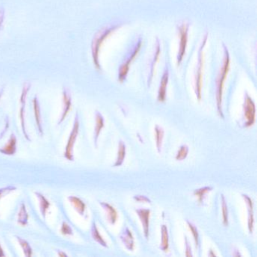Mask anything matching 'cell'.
<instances>
[{
  "label": "cell",
  "instance_id": "19",
  "mask_svg": "<svg viewBox=\"0 0 257 257\" xmlns=\"http://www.w3.org/2000/svg\"><path fill=\"white\" fill-rule=\"evenodd\" d=\"M126 156V146L125 144L122 141H120L118 143V153H117V158L115 159V164L113 167H120L124 162Z\"/></svg>",
  "mask_w": 257,
  "mask_h": 257
},
{
  "label": "cell",
  "instance_id": "33",
  "mask_svg": "<svg viewBox=\"0 0 257 257\" xmlns=\"http://www.w3.org/2000/svg\"><path fill=\"white\" fill-rule=\"evenodd\" d=\"M134 199L135 201H139V202L151 203V200L145 195H135V196H134Z\"/></svg>",
  "mask_w": 257,
  "mask_h": 257
},
{
  "label": "cell",
  "instance_id": "36",
  "mask_svg": "<svg viewBox=\"0 0 257 257\" xmlns=\"http://www.w3.org/2000/svg\"><path fill=\"white\" fill-rule=\"evenodd\" d=\"M0 256H5V253H4V249H3L1 244H0Z\"/></svg>",
  "mask_w": 257,
  "mask_h": 257
},
{
  "label": "cell",
  "instance_id": "17",
  "mask_svg": "<svg viewBox=\"0 0 257 257\" xmlns=\"http://www.w3.org/2000/svg\"><path fill=\"white\" fill-rule=\"evenodd\" d=\"M68 200L78 213H79L81 216H85L86 205L80 198L76 196H69Z\"/></svg>",
  "mask_w": 257,
  "mask_h": 257
},
{
  "label": "cell",
  "instance_id": "9",
  "mask_svg": "<svg viewBox=\"0 0 257 257\" xmlns=\"http://www.w3.org/2000/svg\"><path fill=\"white\" fill-rule=\"evenodd\" d=\"M168 80H169V70L166 67L162 79H161L160 85H159V91H158V101L159 102H164L166 99Z\"/></svg>",
  "mask_w": 257,
  "mask_h": 257
},
{
  "label": "cell",
  "instance_id": "18",
  "mask_svg": "<svg viewBox=\"0 0 257 257\" xmlns=\"http://www.w3.org/2000/svg\"><path fill=\"white\" fill-rule=\"evenodd\" d=\"M34 103V115H35L36 124H37V128L40 135H43V127H42L41 113H40V103H39L38 98L35 97L33 100Z\"/></svg>",
  "mask_w": 257,
  "mask_h": 257
},
{
  "label": "cell",
  "instance_id": "14",
  "mask_svg": "<svg viewBox=\"0 0 257 257\" xmlns=\"http://www.w3.org/2000/svg\"><path fill=\"white\" fill-rule=\"evenodd\" d=\"M160 54V43H159V39L157 38L156 39V52H155L154 56H153L151 64H150V74H149L148 82H147V85H148L149 88H150V85H151L152 83V81H153V75H154L155 66H156V63H157L158 60H159Z\"/></svg>",
  "mask_w": 257,
  "mask_h": 257
},
{
  "label": "cell",
  "instance_id": "29",
  "mask_svg": "<svg viewBox=\"0 0 257 257\" xmlns=\"http://www.w3.org/2000/svg\"><path fill=\"white\" fill-rule=\"evenodd\" d=\"M188 226L193 235L194 240H195V248H198L199 246V234H198V228L192 222H189V220H186Z\"/></svg>",
  "mask_w": 257,
  "mask_h": 257
},
{
  "label": "cell",
  "instance_id": "6",
  "mask_svg": "<svg viewBox=\"0 0 257 257\" xmlns=\"http://www.w3.org/2000/svg\"><path fill=\"white\" fill-rule=\"evenodd\" d=\"M189 25L188 24H182L177 27L179 36H180V46H179L178 53H177V65H180L183 61V57L186 54V46L188 43V34H189Z\"/></svg>",
  "mask_w": 257,
  "mask_h": 257
},
{
  "label": "cell",
  "instance_id": "31",
  "mask_svg": "<svg viewBox=\"0 0 257 257\" xmlns=\"http://www.w3.org/2000/svg\"><path fill=\"white\" fill-rule=\"evenodd\" d=\"M61 231L64 235H73V229H72L71 227L68 224L66 223L65 222H63Z\"/></svg>",
  "mask_w": 257,
  "mask_h": 257
},
{
  "label": "cell",
  "instance_id": "13",
  "mask_svg": "<svg viewBox=\"0 0 257 257\" xmlns=\"http://www.w3.org/2000/svg\"><path fill=\"white\" fill-rule=\"evenodd\" d=\"M104 127V118L98 111L95 112V127H94V145L97 147V141L102 129Z\"/></svg>",
  "mask_w": 257,
  "mask_h": 257
},
{
  "label": "cell",
  "instance_id": "10",
  "mask_svg": "<svg viewBox=\"0 0 257 257\" xmlns=\"http://www.w3.org/2000/svg\"><path fill=\"white\" fill-rule=\"evenodd\" d=\"M242 198L244 200L245 204H246V207H247L248 211V230L249 232L252 234L254 228V212H253V203H252V199L248 196L247 195L242 194Z\"/></svg>",
  "mask_w": 257,
  "mask_h": 257
},
{
  "label": "cell",
  "instance_id": "11",
  "mask_svg": "<svg viewBox=\"0 0 257 257\" xmlns=\"http://www.w3.org/2000/svg\"><path fill=\"white\" fill-rule=\"evenodd\" d=\"M63 105H64V107H63L62 113H61V118L58 121L59 124L65 120L66 117L67 116L70 109H71V95L67 89H64V91H63Z\"/></svg>",
  "mask_w": 257,
  "mask_h": 257
},
{
  "label": "cell",
  "instance_id": "26",
  "mask_svg": "<svg viewBox=\"0 0 257 257\" xmlns=\"http://www.w3.org/2000/svg\"><path fill=\"white\" fill-rule=\"evenodd\" d=\"M18 222H19L20 225H23V226L24 225H26L28 222V213L27 212L26 206H25L24 203L22 204L20 211H19Z\"/></svg>",
  "mask_w": 257,
  "mask_h": 257
},
{
  "label": "cell",
  "instance_id": "8",
  "mask_svg": "<svg viewBox=\"0 0 257 257\" xmlns=\"http://www.w3.org/2000/svg\"><path fill=\"white\" fill-rule=\"evenodd\" d=\"M137 214L142 223L143 228H144V236L146 238H149V234H150V217L151 211L149 209H137Z\"/></svg>",
  "mask_w": 257,
  "mask_h": 257
},
{
  "label": "cell",
  "instance_id": "7",
  "mask_svg": "<svg viewBox=\"0 0 257 257\" xmlns=\"http://www.w3.org/2000/svg\"><path fill=\"white\" fill-rule=\"evenodd\" d=\"M141 45H142V41H141V39L140 38L138 41L137 42L136 44L134 46L132 53L128 55L126 61L120 67L119 73H118V80L120 82H124L125 80L127 73L129 71L130 64H132V61L135 59V57L139 53L140 50H141Z\"/></svg>",
  "mask_w": 257,
  "mask_h": 257
},
{
  "label": "cell",
  "instance_id": "28",
  "mask_svg": "<svg viewBox=\"0 0 257 257\" xmlns=\"http://www.w3.org/2000/svg\"><path fill=\"white\" fill-rule=\"evenodd\" d=\"M221 203H222V220H223V224L225 225H228V206H227L226 201H225V197H224L223 195H221Z\"/></svg>",
  "mask_w": 257,
  "mask_h": 257
},
{
  "label": "cell",
  "instance_id": "15",
  "mask_svg": "<svg viewBox=\"0 0 257 257\" xmlns=\"http://www.w3.org/2000/svg\"><path fill=\"white\" fill-rule=\"evenodd\" d=\"M100 204L106 212V218H107L108 222L111 225H114L118 219V213H117L116 210L108 203L100 202Z\"/></svg>",
  "mask_w": 257,
  "mask_h": 257
},
{
  "label": "cell",
  "instance_id": "23",
  "mask_svg": "<svg viewBox=\"0 0 257 257\" xmlns=\"http://www.w3.org/2000/svg\"><path fill=\"white\" fill-rule=\"evenodd\" d=\"M91 235H92L93 239L97 241L99 244L101 245L103 247H107V243L105 241L104 239L99 232L98 228H97V225L94 222H93L92 226H91Z\"/></svg>",
  "mask_w": 257,
  "mask_h": 257
},
{
  "label": "cell",
  "instance_id": "4",
  "mask_svg": "<svg viewBox=\"0 0 257 257\" xmlns=\"http://www.w3.org/2000/svg\"><path fill=\"white\" fill-rule=\"evenodd\" d=\"M243 127H249L253 125L255 121V106L252 99L247 93H245L243 104Z\"/></svg>",
  "mask_w": 257,
  "mask_h": 257
},
{
  "label": "cell",
  "instance_id": "37",
  "mask_svg": "<svg viewBox=\"0 0 257 257\" xmlns=\"http://www.w3.org/2000/svg\"><path fill=\"white\" fill-rule=\"evenodd\" d=\"M58 255H61V256H67V254L64 253V252H60V251H58Z\"/></svg>",
  "mask_w": 257,
  "mask_h": 257
},
{
  "label": "cell",
  "instance_id": "34",
  "mask_svg": "<svg viewBox=\"0 0 257 257\" xmlns=\"http://www.w3.org/2000/svg\"><path fill=\"white\" fill-rule=\"evenodd\" d=\"M185 245H186V256H192V249L189 246V241H188L187 237H185Z\"/></svg>",
  "mask_w": 257,
  "mask_h": 257
},
{
  "label": "cell",
  "instance_id": "21",
  "mask_svg": "<svg viewBox=\"0 0 257 257\" xmlns=\"http://www.w3.org/2000/svg\"><path fill=\"white\" fill-rule=\"evenodd\" d=\"M35 195H37V198L40 201V211H41L42 215H43V217L46 218V213L50 207V202L40 192H35Z\"/></svg>",
  "mask_w": 257,
  "mask_h": 257
},
{
  "label": "cell",
  "instance_id": "32",
  "mask_svg": "<svg viewBox=\"0 0 257 257\" xmlns=\"http://www.w3.org/2000/svg\"><path fill=\"white\" fill-rule=\"evenodd\" d=\"M16 186H9L7 187L2 188L0 189V198H2L4 195L6 194L10 193V192H13V191L16 190Z\"/></svg>",
  "mask_w": 257,
  "mask_h": 257
},
{
  "label": "cell",
  "instance_id": "35",
  "mask_svg": "<svg viewBox=\"0 0 257 257\" xmlns=\"http://www.w3.org/2000/svg\"><path fill=\"white\" fill-rule=\"evenodd\" d=\"M5 20V11L4 10H0V28H2Z\"/></svg>",
  "mask_w": 257,
  "mask_h": 257
},
{
  "label": "cell",
  "instance_id": "30",
  "mask_svg": "<svg viewBox=\"0 0 257 257\" xmlns=\"http://www.w3.org/2000/svg\"><path fill=\"white\" fill-rule=\"evenodd\" d=\"M188 153H189V147L186 145L181 146L176 155V160H184L187 157Z\"/></svg>",
  "mask_w": 257,
  "mask_h": 257
},
{
  "label": "cell",
  "instance_id": "25",
  "mask_svg": "<svg viewBox=\"0 0 257 257\" xmlns=\"http://www.w3.org/2000/svg\"><path fill=\"white\" fill-rule=\"evenodd\" d=\"M20 102L21 104H22V107H21L20 109V119L21 122H22V131H23L24 135H25L26 139L30 141L31 139H30L29 136H28V134H27L26 127H25V104H26V100H20Z\"/></svg>",
  "mask_w": 257,
  "mask_h": 257
},
{
  "label": "cell",
  "instance_id": "1",
  "mask_svg": "<svg viewBox=\"0 0 257 257\" xmlns=\"http://www.w3.org/2000/svg\"><path fill=\"white\" fill-rule=\"evenodd\" d=\"M222 46L224 49L223 65L221 68L220 72L218 75L217 80H216V106H217L218 113H219V116L224 118L222 109V90H223L225 78H226L228 70H229L230 57L226 46H225V44H222Z\"/></svg>",
  "mask_w": 257,
  "mask_h": 257
},
{
  "label": "cell",
  "instance_id": "22",
  "mask_svg": "<svg viewBox=\"0 0 257 257\" xmlns=\"http://www.w3.org/2000/svg\"><path fill=\"white\" fill-rule=\"evenodd\" d=\"M155 134H156V148H157L158 153H161L165 131L162 127L156 124V127H155Z\"/></svg>",
  "mask_w": 257,
  "mask_h": 257
},
{
  "label": "cell",
  "instance_id": "24",
  "mask_svg": "<svg viewBox=\"0 0 257 257\" xmlns=\"http://www.w3.org/2000/svg\"><path fill=\"white\" fill-rule=\"evenodd\" d=\"M212 189H213V187H211V186H205V187L201 188V189L194 191V195L198 197V202L202 203L206 195L210 192Z\"/></svg>",
  "mask_w": 257,
  "mask_h": 257
},
{
  "label": "cell",
  "instance_id": "27",
  "mask_svg": "<svg viewBox=\"0 0 257 257\" xmlns=\"http://www.w3.org/2000/svg\"><path fill=\"white\" fill-rule=\"evenodd\" d=\"M18 240L23 249L24 253L26 256L30 257L33 255V249L27 240H24L22 237H17Z\"/></svg>",
  "mask_w": 257,
  "mask_h": 257
},
{
  "label": "cell",
  "instance_id": "3",
  "mask_svg": "<svg viewBox=\"0 0 257 257\" xmlns=\"http://www.w3.org/2000/svg\"><path fill=\"white\" fill-rule=\"evenodd\" d=\"M208 34H206L203 39L202 43L198 51V65H197L196 72L195 75V91L196 94L197 99L198 100H201V88H202V70L204 66V47L207 43Z\"/></svg>",
  "mask_w": 257,
  "mask_h": 257
},
{
  "label": "cell",
  "instance_id": "5",
  "mask_svg": "<svg viewBox=\"0 0 257 257\" xmlns=\"http://www.w3.org/2000/svg\"><path fill=\"white\" fill-rule=\"evenodd\" d=\"M79 132V121L78 118V115H76L74 123H73V128H72L71 133L69 137L68 141H67V146L65 147V152H64V157L67 160L73 162L74 161L73 157V148H74L75 143L77 139L78 135Z\"/></svg>",
  "mask_w": 257,
  "mask_h": 257
},
{
  "label": "cell",
  "instance_id": "12",
  "mask_svg": "<svg viewBox=\"0 0 257 257\" xmlns=\"http://www.w3.org/2000/svg\"><path fill=\"white\" fill-rule=\"evenodd\" d=\"M120 239H121V242L125 246L126 249H128L129 251L134 250V249H135V238H134L132 231L129 230L127 227H126L120 234Z\"/></svg>",
  "mask_w": 257,
  "mask_h": 257
},
{
  "label": "cell",
  "instance_id": "20",
  "mask_svg": "<svg viewBox=\"0 0 257 257\" xmlns=\"http://www.w3.org/2000/svg\"><path fill=\"white\" fill-rule=\"evenodd\" d=\"M161 232H162V242H161L160 249L164 252H167L169 249V235H168V230L166 225H162Z\"/></svg>",
  "mask_w": 257,
  "mask_h": 257
},
{
  "label": "cell",
  "instance_id": "2",
  "mask_svg": "<svg viewBox=\"0 0 257 257\" xmlns=\"http://www.w3.org/2000/svg\"><path fill=\"white\" fill-rule=\"evenodd\" d=\"M120 26L121 25H116L103 28L101 31H99L93 39L92 44H91V52H92L94 65L96 66L97 69H100V63H99V52H100L102 44H103L104 40L107 39V37L112 33L119 28Z\"/></svg>",
  "mask_w": 257,
  "mask_h": 257
},
{
  "label": "cell",
  "instance_id": "16",
  "mask_svg": "<svg viewBox=\"0 0 257 257\" xmlns=\"http://www.w3.org/2000/svg\"><path fill=\"white\" fill-rule=\"evenodd\" d=\"M16 143H17V140H16V135L14 134H12L9 142L6 144L4 148L0 150V153L8 155V156H13L16 152Z\"/></svg>",
  "mask_w": 257,
  "mask_h": 257
}]
</instances>
